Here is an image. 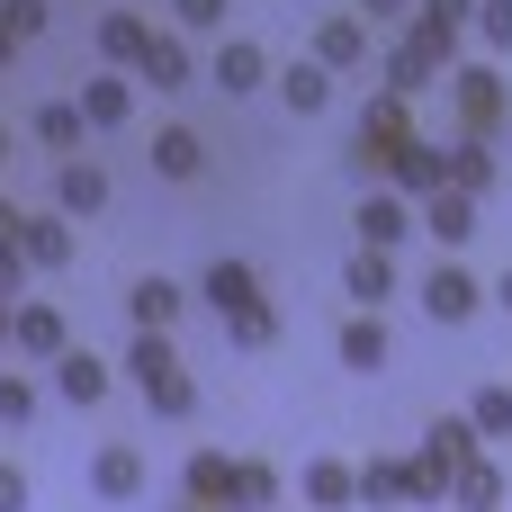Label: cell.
Listing matches in <instances>:
<instances>
[{
	"instance_id": "cell-1",
	"label": "cell",
	"mask_w": 512,
	"mask_h": 512,
	"mask_svg": "<svg viewBox=\"0 0 512 512\" xmlns=\"http://www.w3.org/2000/svg\"><path fill=\"white\" fill-rule=\"evenodd\" d=\"M126 387H135L153 414H171V423H189V414H198V378L180 369L171 333H135V342H126Z\"/></svg>"
},
{
	"instance_id": "cell-2",
	"label": "cell",
	"mask_w": 512,
	"mask_h": 512,
	"mask_svg": "<svg viewBox=\"0 0 512 512\" xmlns=\"http://www.w3.org/2000/svg\"><path fill=\"white\" fill-rule=\"evenodd\" d=\"M405 135H414V99L378 81V90H369V108H360V126H351V171H360V180H378V171H387V153H396Z\"/></svg>"
},
{
	"instance_id": "cell-3",
	"label": "cell",
	"mask_w": 512,
	"mask_h": 512,
	"mask_svg": "<svg viewBox=\"0 0 512 512\" xmlns=\"http://www.w3.org/2000/svg\"><path fill=\"white\" fill-rule=\"evenodd\" d=\"M450 63H459V36H450V27H423V18H405V36L387 45V90H405V99H414V90H432Z\"/></svg>"
},
{
	"instance_id": "cell-4",
	"label": "cell",
	"mask_w": 512,
	"mask_h": 512,
	"mask_svg": "<svg viewBox=\"0 0 512 512\" xmlns=\"http://www.w3.org/2000/svg\"><path fill=\"white\" fill-rule=\"evenodd\" d=\"M450 99H459V126L468 135H495L512 117V81L495 63H450Z\"/></svg>"
},
{
	"instance_id": "cell-5",
	"label": "cell",
	"mask_w": 512,
	"mask_h": 512,
	"mask_svg": "<svg viewBox=\"0 0 512 512\" xmlns=\"http://www.w3.org/2000/svg\"><path fill=\"white\" fill-rule=\"evenodd\" d=\"M477 306H486V279H477L468 261H450V252H441V261H432V279H423V315H432V324H468Z\"/></svg>"
},
{
	"instance_id": "cell-6",
	"label": "cell",
	"mask_w": 512,
	"mask_h": 512,
	"mask_svg": "<svg viewBox=\"0 0 512 512\" xmlns=\"http://www.w3.org/2000/svg\"><path fill=\"white\" fill-rule=\"evenodd\" d=\"M477 450H486V441H477V423H468V414H441V423L423 432V450H414V459H423V477H432V486L450 495V477H459V468H468Z\"/></svg>"
},
{
	"instance_id": "cell-7",
	"label": "cell",
	"mask_w": 512,
	"mask_h": 512,
	"mask_svg": "<svg viewBox=\"0 0 512 512\" xmlns=\"http://www.w3.org/2000/svg\"><path fill=\"white\" fill-rule=\"evenodd\" d=\"M360 504H450V495L423 477V459H369L360 468Z\"/></svg>"
},
{
	"instance_id": "cell-8",
	"label": "cell",
	"mask_w": 512,
	"mask_h": 512,
	"mask_svg": "<svg viewBox=\"0 0 512 512\" xmlns=\"http://www.w3.org/2000/svg\"><path fill=\"white\" fill-rule=\"evenodd\" d=\"M378 180H387L396 198H432V189H441V144H432V135H405V144L387 153Z\"/></svg>"
},
{
	"instance_id": "cell-9",
	"label": "cell",
	"mask_w": 512,
	"mask_h": 512,
	"mask_svg": "<svg viewBox=\"0 0 512 512\" xmlns=\"http://www.w3.org/2000/svg\"><path fill=\"white\" fill-rule=\"evenodd\" d=\"M180 306H189V288H180V279H162V270H144V279L126 288V324H135V333H171V324H180Z\"/></svg>"
},
{
	"instance_id": "cell-10",
	"label": "cell",
	"mask_w": 512,
	"mask_h": 512,
	"mask_svg": "<svg viewBox=\"0 0 512 512\" xmlns=\"http://www.w3.org/2000/svg\"><path fill=\"white\" fill-rule=\"evenodd\" d=\"M126 117H135V81H126V72H90V81H81V126H90V135H117Z\"/></svg>"
},
{
	"instance_id": "cell-11",
	"label": "cell",
	"mask_w": 512,
	"mask_h": 512,
	"mask_svg": "<svg viewBox=\"0 0 512 512\" xmlns=\"http://www.w3.org/2000/svg\"><path fill=\"white\" fill-rule=\"evenodd\" d=\"M54 207H63V216H108V171L81 162V153H63V162H54Z\"/></svg>"
},
{
	"instance_id": "cell-12",
	"label": "cell",
	"mask_w": 512,
	"mask_h": 512,
	"mask_svg": "<svg viewBox=\"0 0 512 512\" xmlns=\"http://www.w3.org/2000/svg\"><path fill=\"white\" fill-rule=\"evenodd\" d=\"M351 225H360V243L396 252V243L414 234V198H396V189H378V180H369V198H360V216H351Z\"/></svg>"
},
{
	"instance_id": "cell-13",
	"label": "cell",
	"mask_w": 512,
	"mask_h": 512,
	"mask_svg": "<svg viewBox=\"0 0 512 512\" xmlns=\"http://www.w3.org/2000/svg\"><path fill=\"white\" fill-rule=\"evenodd\" d=\"M414 225H432V243H441V252H459V243H468V234H477V198H468V189H450V180H441V189H432V198H423V207H414Z\"/></svg>"
},
{
	"instance_id": "cell-14",
	"label": "cell",
	"mask_w": 512,
	"mask_h": 512,
	"mask_svg": "<svg viewBox=\"0 0 512 512\" xmlns=\"http://www.w3.org/2000/svg\"><path fill=\"white\" fill-rule=\"evenodd\" d=\"M108 387H117V369H108L99 351H72V342L54 351V396H63V405H99Z\"/></svg>"
},
{
	"instance_id": "cell-15",
	"label": "cell",
	"mask_w": 512,
	"mask_h": 512,
	"mask_svg": "<svg viewBox=\"0 0 512 512\" xmlns=\"http://www.w3.org/2000/svg\"><path fill=\"white\" fill-rule=\"evenodd\" d=\"M297 495H306L315 512H360V468H351V459H306Z\"/></svg>"
},
{
	"instance_id": "cell-16",
	"label": "cell",
	"mask_w": 512,
	"mask_h": 512,
	"mask_svg": "<svg viewBox=\"0 0 512 512\" xmlns=\"http://www.w3.org/2000/svg\"><path fill=\"white\" fill-rule=\"evenodd\" d=\"M315 63H324V72H360V63H369V18H360V9L324 18V27H315Z\"/></svg>"
},
{
	"instance_id": "cell-17",
	"label": "cell",
	"mask_w": 512,
	"mask_h": 512,
	"mask_svg": "<svg viewBox=\"0 0 512 512\" xmlns=\"http://www.w3.org/2000/svg\"><path fill=\"white\" fill-rule=\"evenodd\" d=\"M207 81H216L225 99H243V90H261V81H270V54H261L252 36H225V45H216V63H207Z\"/></svg>"
},
{
	"instance_id": "cell-18",
	"label": "cell",
	"mask_w": 512,
	"mask_h": 512,
	"mask_svg": "<svg viewBox=\"0 0 512 512\" xmlns=\"http://www.w3.org/2000/svg\"><path fill=\"white\" fill-rule=\"evenodd\" d=\"M63 342H72V333H63V315H54L45 297H36V306H9V351H18V360H54Z\"/></svg>"
},
{
	"instance_id": "cell-19",
	"label": "cell",
	"mask_w": 512,
	"mask_h": 512,
	"mask_svg": "<svg viewBox=\"0 0 512 512\" xmlns=\"http://www.w3.org/2000/svg\"><path fill=\"white\" fill-rule=\"evenodd\" d=\"M90 495H99V504H135V495H144V450L108 441V450L90 459Z\"/></svg>"
},
{
	"instance_id": "cell-20",
	"label": "cell",
	"mask_w": 512,
	"mask_h": 512,
	"mask_svg": "<svg viewBox=\"0 0 512 512\" xmlns=\"http://www.w3.org/2000/svg\"><path fill=\"white\" fill-rule=\"evenodd\" d=\"M495 135H459V144H441V180L450 189H468V198H486L495 189V153H486Z\"/></svg>"
},
{
	"instance_id": "cell-21",
	"label": "cell",
	"mask_w": 512,
	"mask_h": 512,
	"mask_svg": "<svg viewBox=\"0 0 512 512\" xmlns=\"http://www.w3.org/2000/svg\"><path fill=\"white\" fill-rule=\"evenodd\" d=\"M342 297H351V306H369V315H378V306H387V297H396V261H387V252H378V243H360V252H351V270H342Z\"/></svg>"
},
{
	"instance_id": "cell-22",
	"label": "cell",
	"mask_w": 512,
	"mask_h": 512,
	"mask_svg": "<svg viewBox=\"0 0 512 512\" xmlns=\"http://www.w3.org/2000/svg\"><path fill=\"white\" fill-rule=\"evenodd\" d=\"M135 81H153V90H189V81H198V63H189V45H180V36H144Z\"/></svg>"
},
{
	"instance_id": "cell-23",
	"label": "cell",
	"mask_w": 512,
	"mask_h": 512,
	"mask_svg": "<svg viewBox=\"0 0 512 512\" xmlns=\"http://www.w3.org/2000/svg\"><path fill=\"white\" fill-rule=\"evenodd\" d=\"M18 252H27V270H63L72 261V216H18Z\"/></svg>"
},
{
	"instance_id": "cell-24",
	"label": "cell",
	"mask_w": 512,
	"mask_h": 512,
	"mask_svg": "<svg viewBox=\"0 0 512 512\" xmlns=\"http://www.w3.org/2000/svg\"><path fill=\"white\" fill-rule=\"evenodd\" d=\"M387 360H396V351H387V324H378L369 306H351V324H342V369L369 378V369H387Z\"/></svg>"
},
{
	"instance_id": "cell-25",
	"label": "cell",
	"mask_w": 512,
	"mask_h": 512,
	"mask_svg": "<svg viewBox=\"0 0 512 512\" xmlns=\"http://www.w3.org/2000/svg\"><path fill=\"white\" fill-rule=\"evenodd\" d=\"M450 504H459V512H504V468H495V459L477 450V459H468V468L450 477Z\"/></svg>"
},
{
	"instance_id": "cell-26",
	"label": "cell",
	"mask_w": 512,
	"mask_h": 512,
	"mask_svg": "<svg viewBox=\"0 0 512 512\" xmlns=\"http://www.w3.org/2000/svg\"><path fill=\"white\" fill-rule=\"evenodd\" d=\"M279 99H288V117H324L333 108V72L324 63H288L279 72Z\"/></svg>"
},
{
	"instance_id": "cell-27",
	"label": "cell",
	"mask_w": 512,
	"mask_h": 512,
	"mask_svg": "<svg viewBox=\"0 0 512 512\" xmlns=\"http://www.w3.org/2000/svg\"><path fill=\"white\" fill-rule=\"evenodd\" d=\"M153 171H162V180H198V171H207V144H198L189 126H153Z\"/></svg>"
},
{
	"instance_id": "cell-28",
	"label": "cell",
	"mask_w": 512,
	"mask_h": 512,
	"mask_svg": "<svg viewBox=\"0 0 512 512\" xmlns=\"http://www.w3.org/2000/svg\"><path fill=\"white\" fill-rule=\"evenodd\" d=\"M198 297H207L216 315H234V306H252V297H261V279H252V261H207Z\"/></svg>"
},
{
	"instance_id": "cell-29",
	"label": "cell",
	"mask_w": 512,
	"mask_h": 512,
	"mask_svg": "<svg viewBox=\"0 0 512 512\" xmlns=\"http://www.w3.org/2000/svg\"><path fill=\"white\" fill-rule=\"evenodd\" d=\"M180 486H189L198 504H225V512H234V459H225V450H189Z\"/></svg>"
},
{
	"instance_id": "cell-30",
	"label": "cell",
	"mask_w": 512,
	"mask_h": 512,
	"mask_svg": "<svg viewBox=\"0 0 512 512\" xmlns=\"http://www.w3.org/2000/svg\"><path fill=\"white\" fill-rule=\"evenodd\" d=\"M144 36H153V27H144L135 9H108V18H99V54H108L117 72H135V54H144Z\"/></svg>"
},
{
	"instance_id": "cell-31",
	"label": "cell",
	"mask_w": 512,
	"mask_h": 512,
	"mask_svg": "<svg viewBox=\"0 0 512 512\" xmlns=\"http://www.w3.org/2000/svg\"><path fill=\"white\" fill-rule=\"evenodd\" d=\"M81 135H90V126H81V99H45V108H36V144H54V162L81 153Z\"/></svg>"
},
{
	"instance_id": "cell-32",
	"label": "cell",
	"mask_w": 512,
	"mask_h": 512,
	"mask_svg": "<svg viewBox=\"0 0 512 512\" xmlns=\"http://www.w3.org/2000/svg\"><path fill=\"white\" fill-rule=\"evenodd\" d=\"M279 495H288V486H279L270 459H234V512H270Z\"/></svg>"
},
{
	"instance_id": "cell-33",
	"label": "cell",
	"mask_w": 512,
	"mask_h": 512,
	"mask_svg": "<svg viewBox=\"0 0 512 512\" xmlns=\"http://www.w3.org/2000/svg\"><path fill=\"white\" fill-rule=\"evenodd\" d=\"M225 333H234V351H270V342H279V306H270V297H252V306H234V315H225Z\"/></svg>"
},
{
	"instance_id": "cell-34",
	"label": "cell",
	"mask_w": 512,
	"mask_h": 512,
	"mask_svg": "<svg viewBox=\"0 0 512 512\" xmlns=\"http://www.w3.org/2000/svg\"><path fill=\"white\" fill-rule=\"evenodd\" d=\"M468 423H477V441H512V387H477Z\"/></svg>"
},
{
	"instance_id": "cell-35",
	"label": "cell",
	"mask_w": 512,
	"mask_h": 512,
	"mask_svg": "<svg viewBox=\"0 0 512 512\" xmlns=\"http://www.w3.org/2000/svg\"><path fill=\"white\" fill-rule=\"evenodd\" d=\"M27 423H36V387L18 369H0V432H27Z\"/></svg>"
},
{
	"instance_id": "cell-36",
	"label": "cell",
	"mask_w": 512,
	"mask_h": 512,
	"mask_svg": "<svg viewBox=\"0 0 512 512\" xmlns=\"http://www.w3.org/2000/svg\"><path fill=\"white\" fill-rule=\"evenodd\" d=\"M477 36H486V54H512V0H477V18H468Z\"/></svg>"
},
{
	"instance_id": "cell-37",
	"label": "cell",
	"mask_w": 512,
	"mask_h": 512,
	"mask_svg": "<svg viewBox=\"0 0 512 512\" xmlns=\"http://www.w3.org/2000/svg\"><path fill=\"white\" fill-rule=\"evenodd\" d=\"M0 27L27 45V36H45V0H0Z\"/></svg>"
},
{
	"instance_id": "cell-38",
	"label": "cell",
	"mask_w": 512,
	"mask_h": 512,
	"mask_svg": "<svg viewBox=\"0 0 512 512\" xmlns=\"http://www.w3.org/2000/svg\"><path fill=\"white\" fill-rule=\"evenodd\" d=\"M414 18H423V27H450V36H459V27L477 18V0H414Z\"/></svg>"
},
{
	"instance_id": "cell-39",
	"label": "cell",
	"mask_w": 512,
	"mask_h": 512,
	"mask_svg": "<svg viewBox=\"0 0 512 512\" xmlns=\"http://www.w3.org/2000/svg\"><path fill=\"white\" fill-rule=\"evenodd\" d=\"M18 288H27V252H18V234H9V243H0V297L18 306Z\"/></svg>"
},
{
	"instance_id": "cell-40",
	"label": "cell",
	"mask_w": 512,
	"mask_h": 512,
	"mask_svg": "<svg viewBox=\"0 0 512 512\" xmlns=\"http://www.w3.org/2000/svg\"><path fill=\"white\" fill-rule=\"evenodd\" d=\"M180 27H225V0H171Z\"/></svg>"
},
{
	"instance_id": "cell-41",
	"label": "cell",
	"mask_w": 512,
	"mask_h": 512,
	"mask_svg": "<svg viewBox=\"0 0 512 512\" xmlns=\"http://www.w3.org/2000/svg\"><path fill=\"white\" fill-rule=\"evenodd\" d=\"M360 18H369V27H405V18H414V0H360Z\"/></svg>"
},
{
	"instance_id": "cell-42",
	"label": "cell",
	"mask_w": 512,
	"mask_h": 512,
	"mask_svg": "<svg viewBox=\"0 0 512 512\" xmlns=\"http://www.w3.org/2000/svg\"><path fill=\"white\" fill-rule=\"evenodd\" d=\"M0 512H27V477H18L9 459H0Z\"/></svg>"
},
{
	"instance_id": "cell-43",
	"label": "cell",
	"mask_w": 512,
	"mask_h": 512,
	"mask_svg": "<svg viewBox=\"0 0 512 512\" xmlns=\"http://www.w3.org/2000/svg\"><path fill=\"white\" fill-rule=\"evenodd\" d=\"M9 234H18V207H9V189H0V243H9Z\"/></svg>"
},
{
	"instance_id": "cell-44",
	"label": "cell",
	"mask_w": 512,
	"mask_h": 512,
	"mask_svg": "<svg viewBox=\"0 0 512 512\" xmlns=\"http://www.w3.org/2000/svg\"><path fill=\"white\" fill-rule=\"evenodd\" d=\"M486 297H495V306H512V270H504V279H495V288H486Z\"/></svg>"
},
{
	"instance_id": "cell-45",
	"label": "cell",
	"mask_w": 512,
	"mask_h": 512,
	"mask_svg": "<svg viewBox=\"0 0 512 512\" xmlns=\"http://www.w3.org/2000/svg\"><path fill=\"white\" fill-rule=\"evenodd\" d=\"M9 54H18V36H9V27H0V72H9Z\"/></svg>"
},
{
	"instance_id": "cell-46",
	"label": "cell",
	"mask_w": 512,
	"mask_h": 512,
	"mask_svg": "<svg viewBox=\"0 0 512 512\" xmlns=\"http://www.w3.org/2000/svg\"><path fill=\"white\" fill-rule=\"evenodd\" d=\"M0 351H9V297H0Z\"/></svg>"
},
{
	"instance_id": "cell-47",
	"label": "cell",
	"mask_w": 512,
	"mask_h": 512,
	"mask_svg": "<svg viewBox=\"0 0 512 512\" xmlns=\"http://www.w3.org/2000/svg\"><path fill=\"white\" fill-rule=\"evenodd\" d=\"M180 512H225V504H198V495H189V504H180Z\"/></svg>"
},
{
	"instance_id": "cell-48",
	"label": "cell",
	"mask_w": 512,
	"mask_h": 512,
	"mask_svg": "<svg viewBox=\"0 0 512 512\" xmlns=\"http://www.w3.org/2000/svg\"><path fill=\"white\" fill-rule=\"evenodd\" d=\"M0 171H9V126H0Z\"/></svg>"
}]
</instances>
